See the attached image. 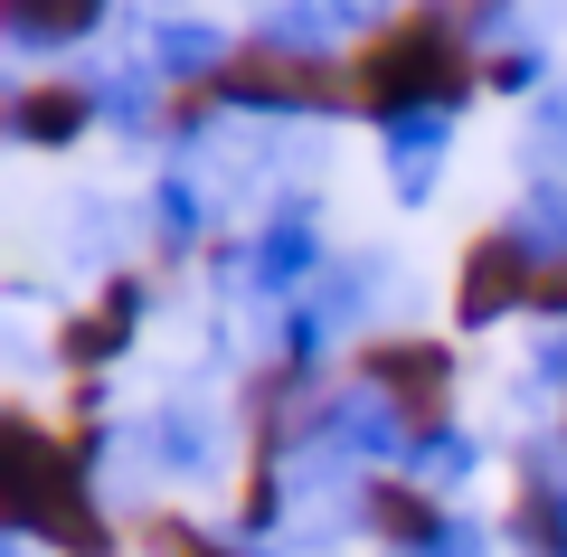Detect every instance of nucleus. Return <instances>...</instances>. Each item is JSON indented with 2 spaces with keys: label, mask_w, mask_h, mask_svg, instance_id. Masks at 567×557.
<instances>
[{
  "label": "nucleus",
  "mask_w": 567,
  "mask_h": 557,
  "mask_svg": "<svg viewBox=\"0 0 567 557\" xmlns=\"http://www.w3.org/2000/svg\"><path fill=\"white\" fill-rule=\"evenodd\" d=\"M0 492H10V538L58 557H123L114 510L95 501V463L76 435H48L29 406H10L0 425Z\"/></svg>",
  "instance_id": "f257e3e1"
},
{
  "label": "nucleus",
  "mask_w": 567,
  "mask_h": 557,
  "mask_svg": "<svg viewBox=\"0 0 567 557\" xmlns=\"http://www.w3.org/2000/svg\"><path fill=\"white\" fill-rule=\"evenodd\" d=\"M350 85H360L369 123H388V114H464V104L483 95V58H473L435 10H406L388 39L360 48Z\"/></svg>",
  "instance_id": "f03ea898"
},
{
  "label": "nucleus",
  "mask_w": 567,
  "mask_h": 557,
  "mask_svg": "<svg viewBox=\"0 0 567 557\" xmlns=\"http://www.w3.org/2000/svg\"><path fill=\"white\" fill-rule=\"evenodd\" d=\"M331 275V246H322V199H293L284 189L275 199V218L256 227V237L227 256L218 246V283H237V293H256V302H284V293H312V283Z\"/></svg>",
  "instance_id": "7ed1b4c3"
},
{
  "label": "nucleus",
  "mask_w": 567,
  "mask_h": 557,
  "mask_svg": "<svg viewBox=\"0 0 567 557\" xmlns=\"http://www.w3.org/2000/svg\"><path fill=\"white\" fill-rule=\"evenodd\" d=\"M539 293H548V275L529 265V246L511 227H483L464 246V265H454V340L502 331L511 312H539Z\"/></svg>",
  "instance_id": "20e7f679"
},
{
  "label": "nucleus",
  "mask_w": 567,
  "mask_h": 557,
  "mask_svg": "<svg viewBox=\"0 0 567 557\" xmlns=\"http://www.w3.org/2000/svg\"><path fill=\"white\" fill-rule=\"evenodd\" d=\"M123 39H133V58L152 66L171 95H208V85L237 66V39H227L218 20H199V10H133Z\"/></svg>",
  "instance_id": "39448f33"
},
{
  "label": "nucleus",
  "mask_w": 567,
  "mask_h": 557,
  "mask_svg": "<svg viewBox=\"0 0 567 557\" xmlns=\"http://www.w3.org/2000/svg\"><path fill=\"white\" fill-rule=\"evenodd\" d=\"M133 444H142V463L152 473H171V482H208V473H227V416H208V398H162L152 416L133 425Z\"/></svg>",
  "instance_id": "423d86ee"
},
{
  "label": "nucleus",
  "mask_w": 567,
  "mask_h": 557,
  "mask_svg": "<svg viewBox=\"0 0 567 557\" xmlns=\"http://www.w3.org/2000/svg\"><path fill=\"white\" fill-rule=\"evenodd\" d=\"M360 379H369V388H388V398H398L416 425H435V416H445V398H454V331L379 340V350L360 359Z\"/></svg>",
  "instance_id": "0eeeda50"
},
{
  "label": "nucleus",
  "mask_w": 567,
  "mask_h": 557,
  "mask_svg": "<svg viewBox=\"0 0 567 557\" xmlns=\"http://www.w3.org/2000/svg\"><path fill=\"white\" fill-rule=\"evenodd\" d=\"M454 123L464 114H388L379 123V171H388V199L398 208L435 199V179H445V161H454Z\"/></svg>",
  "instance_id": "6e6552de"
},
{
  "label": "nucleus",
  "mask_w": 567,
  "mask_h": 557,
  "mask_svg": "<svg viewBox=\"0 0 567 557\" xmlns=\"http://www.w3.org/2000/svg\"><path fill=\"white\" fill-rule=\"evenodd\" d=\"M152 321V283L142 275H114L95 302H85L76 321H66V369H85V379H104L123 350H133V331Z\"/></svg>",
  "instance_id": "1a4fd4ad"
},
{
  "label": "nucleus",
  "mask_w": 567,
  "mask_h": 557,
  "mask_svg": "<svg viewBox=\"0 0 567 557\" xmlns=\"http://www.w3.org/2000/svg\"><path fill=\"white\" fill-rule=\"evenodd\" d=\"M85 95H95V114L114 123L123 142H171L181 123H171V85L152 76L142 58H104V66H85Z\"/></svg>",
  "instance_id": "9d476101"
},
{
  "label": "nucleus",
  "mask_w": 567,
  "mask_h": 557,
  "mask_svg": "<svg viewBox=\"0 0 567 557\" xmlns=\"http://www.w3.org/2000/svg\"><path fill=\"white\" fill-rule=\"evenodd\" d=\"M95 95H85V76H29L20 95H10V142L20 152H76V133H95Z\"/></svg>",
  "instance_id": "9b49d317"
},
{
  "label": "nucleus",
  "mask_w": 567,
  "mask_h": 557,
  "mask_svg": "<svg viewBox=\"0 0 567 557\" xmlns=\"http://www.w3.org/2000/svg\"><path fill=\"white\" fill-rule=\"evenodd\" d=\"M0 29L20 58H76L85 39L114 29V0H0Z\"/></svg>",
  "instance_id": "f8f14e48"
},
{
  "label": "nucleus",
  "mask_w": 567,
  "mask_h": 557,
  "mask_svg": "<svg viewBox=\"0 0 567 557\" xmlns=\"http://www.w3.org/2000/svg\"><path fill=\"white\" fill-rule=\"evenodd\" d=\"M142 227H152V246H162L171 265H181V256H199V246H208V227H218V218H208L199 161H181V152L162 161V179H152V199H142Z\"/></svg>",
  "instance_id": "ddd939ff"
},
{
  "label": "nucleus",
  "mask_w": 567,
  "mask_h": 557,
  "mask_svg": "<svg viewBox=\"0 0 567 557\" xmlns=\"http://www.w3.org/2000/svg\"><path fill=\"white\" fill-rule=\"evenodd\" d=\"M473 473H483V435H473V425H454V416H435V425H416L398 482H416L425 501H445V492H464Z\"/></svg>",
  "instance_id": "4468645a"
},
{
  "label": "nucleus",
  "mask_w": 567,
  "mask_h": 557,
  "mask_svg": "<svg viewBox=\"0 0 567 557\" xmlns=\"http://www.w3.org/2000/svg\"><path fill=\"white\" fill-rule=\"evenodd\" d=\"M502 227L529 246V265H539L548 283L567 275V179H529L520 199H511V218H502Z\"/></svg>",
  "instance_id": "2eb2a0df"
},
{
  "label": "nucleus",
  "mask_w": 567,
  "mask_h": 557,
  "mask_svg": "<svg viewBox=\"0 0 567 557\" xmlns=\"http://www.w3.org/2000/svg\"><path fill=\"white\" fill-rule=\"evenodd\" d=\"M520 161H529V179H567V85H548L520 114Z\"/></svg>",
  "instance_id": "dca6fc26"
},
{
  "label": "nucleus",
  "mask_w": 567,
  "mask_h": 557,
  "mask_svg": "<svg viewBox=\"0 0 567 557\" xmlns=\"http://www.w3.org/2000/svg\"><path fill=\"white\" fill-rule=\"evenodd\" d=\"M425 10H435V20H445L454 39L473 48V58H483V48L502 58V39L520 29V0H425Z\"/></svg>",
  "instance_id": "f3484780"
},
{
  "label": "nucleus",
  "mask_w": 567,
  "mask_h": 557,
  "mask_svg": "<svg viewBox=\"0 0 567 557\" xmlns=\"http://www.w3.org/2000/svg\"><path fill=\"white\" fill-rule=\"evenodd\" d=\"M483 95H511L529 114V104L548 95V58H539V48H502V58H483Z\"/></svg>",
  "instance_id": "a211bd4d"
},
{
  "label": "nucleus",
  "mask_w": 567,
  "mask_h": 557,
  "mask_svg": "<svg viewBox=\"0 0 567 557\" xmlns=\"http://www.w3.org/2000/svg\"><path fill=\"white\" fill-rule=\"evenodd\" d=\"M322 10H331V29H341V39H388V29H398L406 20V0H322Z\"/></svg>",
  "instance_id": "6ab92c4d"
},
{
  "label": "nucleus",
  "mask_w": 567,
  "mask_h": 557,
  "mask_svg": "<svg viewBox=\"0 0 567 557\" xmlns=\"http://www.w3.org/2000/svg\"><path fill=\"white\" fill-rule=\"evenodd\" d=\"M199 557H237V548H199Z\"/></svg>",
  "instance_id": "aec40b11"
},
{
  "label": "nucleus",
  "mask_w": 567,
  "mask_h": 557,
  "mask_svg": "<svg viewBox=\"0 0 567 557\" xmlns=\"http://www.w3.org/2000/svg\"><path fill=\"white\" fill-rule=\"evenodd\" d=\"M558 435H567V406H558Z\"/></svg>",
  "instance_id": "412c9836"
}]
</instances>
